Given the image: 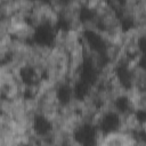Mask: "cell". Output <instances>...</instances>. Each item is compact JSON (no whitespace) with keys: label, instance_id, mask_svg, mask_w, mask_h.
Masks as SVG:
<instances>
[{"label":"cell","instance_id":"obj_1","mask_svg":"<svg viewBox=\"0 0 146 146\" xmlns=\"http://www.w3.org/2000/svg\"><path fill=\"white\" fill-rule=\"evenodd\" d=\"M2 96H3L5 98L9 99V100H13V99H15L16 97L21 96V95H19V91H18V83H15V84H13V86H10V87H7V88L2 91Z\"/></svg>","mask_w":146,"mask_h":146},{"label":"cell","instance_id":"obj_2","mask_svg":"<svg viewBox=\"0 0 146 146\" xmlns=\"http://www.w3.org/2000/svg\"><path fill=\"white\" fill-rule=\"evenodd\" d=\"M11 111H13V106H11V100L2 97L0 99V114H6L11 116ZM13 117V116H11Z\"/></svg>","mask_w":146,"mask_h":146},{"label":"cell","instance_id":"obj_3","mask_svg":"<svg viewBox=\"0 0 146 146\" xmlns=\"http://www.w3.org/2000/svg\"><path fill=\"white\" fill-rule=\"evenodd\" d=\"M0 2H1V1H0Z\"/></svg>","mask_w":146,"mask_h":146}]
</instances>
